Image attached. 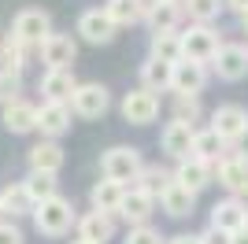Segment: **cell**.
<instances>
[{
  "label": "cell",
  "instance_id": "cell-5",
  "mask_svg": "<svg viewBox=\"0 0 248 244\" xmlns=\"http://www.w3.org/2000/svg\"><path fill=\"white\" fill-rule=\"evenodd\" d=\"M182 37V60H197V63H211V56L218 52V33L211 26H193L189 33H178Z\"/></svg>",
  "mask_w": 248,
  "mask_h": 244
},
{
  "label": "cell",
  "instance_id": "cell-25",
  "mask_svg": "<svg viewBox=\"0 0 248 244\" xmlns=\"http://www.w3.org/2000/svg\"><path fill=\"white\" fill-rule=\"evenodd\" d=\"M0 203H4V214H11V218H19V214H33V200L30 193H26V185H8L4 193H0Z\"/></svg>",
  "mask_w": 248,
  "mask_h": 244
},
{
  "label": "cell",
  "instance_id": "cell-28",
  "mask_svg": "<svg viewBox=\"0 0 248 244\" xmlns=\"http://www.w3.org/2000/svg\"><path fill=\"white\" fill-rule=\"evenodd\" d=\"M148 22H152V33H163V30H174L178 26V19H182V4H155L152 11L145 15Z\"/></svg>",
  "mask_w": 248,
  "mask_h": 244
},
{
  "label": "cell",
  "instance_id": "cell-34",
  "mask_svg": "<svg viewBox=\"0 0 248 244\" xmlns=\"http://www.w3.org/2000/svg\"><path fill=\"white\" fill-rule=\"evenodd\" d=\"M200 115V104H197V96H178V104H174V119L178 122H189L193 126V119Z\"/></svg>",
  "mask_w": 248,
  "mask_h": 244
},
{
  "label": "cell",
  "instance_id": "cell-3",
  "mask_svg": "<svg viewBox=\"0 0 248 244\" xmlns=\"http://www.w3.org/2000/svg\"><path fill=\"white\" fill-rule=\"evenodd\" d=\"M48 33H52V19H48V11H41V8H22L15 15V22H11V37L22 41V45H33V48Z\"/></svg>",
  "mask_w": 248,
  "mask_h": 244
},
{
  "label": "cell",
  "instance_id": "cell-20",
  "mask_svg": "<svg viewBox=\"0 0 248 244\" xmlns=\"http://www.w3.org/2000/svg\"><path fill=\"white\" fill-rule=\"evenodd\" d=\"M115 233V222H111V214H104V211H89L78 222V237L89 244H104V241H111Z\"/></svg>",
  "mask_w": 248,
  "mask_h": 244
},
{
  "label": "cell",
  "instance_id": "cell-45",
  "mask_svg": "<svg viewBox=\"0 0 248 244\" xmlns=\"http://www.w3.org/2000/svg\"><path fill=\"white\" fill-rule=\"evenodd\" d=\"M0 214H4V203H0Z\"/></svg>",
  "mask_w": 248,
  "mask_h": 244
},
{
  "label": "cell",
  "instance_id": "cell-14",
  "mask_svg": "<svg viewBox=\"0 0 248 244\" xmlns=\"http://www.w3.org/2000/svg\"><path fill=\"white\" fill-rule=\"evenodd\" d=\"M174 182H182L186 189L200 193L204 185H211V163H207V159H200V155H186V159H178Z\"/></svg>",
  "mask_w": 248,
  "mask_h": 244
},
{
  "label": "cell",
  "instance_id": "cell-40",
  "mask_svg": "<svg viewBox=\"0 0 248 244\" xmlns=\"http://www.w3.org/2000/svg\"><path fill=\"white\" fill-rule=\"evenodd\" d=\"M230 244H248V229H237V233H233V241Z\"/></svg>",
  "mask_w": 248,
  "mask_h": 244
},
{
  "label": "cell",
  "instance_id": "cell-15",
  "mask_svg": "<svg viewBox=\"0 0 248 244\" xmlns=\"http://www.w3.org/2000/svg\"><path fill=\"white\" fill-rule=\"evenodd\" d=\"M123 196H126V185L123 182H111V178H104L89 189V203H93V211H104V214H119L123 207Z\"/></svg>",
  "mask_w": 248,
  "mask_h": 244
},
{
  "label": "cell",
  "instance_id": "cell-13",
  "mask_svg": "<svg viewBox=\"0 0 248 244\" xmlns=\"http://www.w3.org/2000/svg\"><path fill=\"white\" fill-rule=\"evenodd\" d=\"M159 203H163V211H167V214L186 218V214H193V207H197V193L170 178V182H167V189L159 193Z\"/></svg>",
  "mask_w": 248,
  "mask_h": 244
},
{
  "label": "cell",
  "instance_id": "cell-24",
  "mask_svg": "<svg viewBox=\"0 0 248 244\" xmlns=\"http://www.w3.org/2000/svg\"><path fill=\"white\" fill-rule=\"evenodd\" d=\"M74 89H78V81H74V74L71 71H48L41 78V92L48 96V100H71L74 96Z\"/></svg>",
  "mask_w": 248,
  "mask_h": 244
},
{
  "label": "cell",
  "instance_id": "cell-43",
  "mask_svg": "<svg viewBox=\"0 0 248 244\" xmlns=\"http://www.w3.org/2000/svg\"><path fill=\"white\" fill-rule=\"evenodd\" d=\"M74 244H89V241H82V237H78V241H74Z\"/></svg>",
  "mask_w": 248,
  "mask_h": 244
},
{
  "label": "cell",
  "instance_id": "cell-32",
  "mask_svg": "<svg viewBox=\"0 0 248 244\" xmlns=\"http://www.w3.org/2000/svg\"><path fill=\"white\" fill-rule=\"evenodd\" d=\"M186 11H189V19H197V22H211L218 19V11H222V0H186Z\"/></svg>",
  "mask_w": 248,
  "mask_h": 244
},
{
  "label": "cell",
  "instance_id": "cell-44",
  "mask_svg": "<svg viewBox=\"0 0 248 244\" xmlns=\"http://www.w3.org/2000/svg\"><path fill=\"white\" fill-rule=\"evenodd\" d=\"M163 4H178V0H163Z\"/></svg>",
  "mask_w": 248,
  "mask_h": 244
},
{
  "label": "cell",
  "instance_id": "cell-16",
  "mask_svg": "<svg viewBox=\"0 0 248 244\" xmlns=\"http://www.w3.org/2000/svg\"><path fill=\"white\" fill-rule=\"evenodd\" d=\"M152 207H155V196L152 193H145V189H126L119 214H123L126 222H134V226H145L148 214H152Z\"/></svg>",
  "mask_w": 248,
  "mask_h": 244
},
{
  "label": "cell",
  "instance_id": "cell-12",
  "mask_svg": "<svg viewBox=\"0 0 248 244\" xmlns=\"http://www.w3.org/2000/svg\"><path fill=\"white\" fill-rule=\"evenodd\" d=\"M211 130H215L222 141H237L241 133L248 130V115H245V107H237V104L218 107V111L211 115Z\"/></svg>",
  "mask_w": 248,
  "mask_h": 244
},
{
  "label": "cell",
  "instance_id": "cell-2",
  "mask_svg": "<svg viewBox=\"0 0 248 244\" xmlns=\"http://www.w3.org/2000/svg\"><path fill=\"white\" fill-rule=\"evenodd\" d=\"M100 170L104 178H111V182H137L141 178V170H145V163H141V152L137 148H126V144H119V148H108L100 159Z\"/></svg>",
  "mask_w": 248,
  "mask_h": 244
},
{
  "label": "cell",
  "instance_id": "cell-26",
  "mask_svg": "<svg viewBox=\"0 0 248 244\" xmlns=\"http://www.w3.org/2000/svg\"><path fill=\"white\" fill-rule=\"evenodd\" d=\"M152 56L163 63H178L182 60V37L174 30H163V33H152Z\"/></svg>",
  "mask_w": 248,
  "mask_h": 244
},
{
  "label": "cell",
  "instance_id": "cell-8",
  "mask_svg": "<svg viewBox=\"0 0 248 244\" xmlns=\"http://www.w3.org/2000/svg\"><path fill=\"white\" fill-rule=\"evenodd\" d=\"M155 115H159V96L148 89H134L126 92L123 100V119L134 122V126H148V122H155Z\"/></svg>",
  "mask_w": 248,
  "mask_h": 244
},
{
  "label": "cell",
  "instance_id": "cell-22",
  "mask_svg": "<svg viewBox=\"0 0 248 244\" xmlns=\"http://www.w3.org/2000/svg\"><path fill=\"white\" fill-rule=\"evenodd\" d=\"M170 71H174V63H163V60H155V56H148L141 63V89H148V92L170 89Z\"/></svg>",
  "mask_w": 248,
  "mask_h": 244
},
{
  "label": "cell",
  "instance_id": "cell-29",
  "mask_svg": "<svg viewBox=\"0 0 248 244\" xmlns=\"http://www.w3.org/2000/svg\"><path fill=\"white\" fill-rule=\"evenodd\" d=\"M22 185H26V193H30V200H33V203H41V200H48V196H56V174L30 170Z\"/></svg>",
  "mask_w": 248,
  "mask_h": 244
},
{
  "label": "cell",
  "instance_id": "cell-46",
  "mask_svg": "<svg viewBox=\"0 0 248 244\" xmlns=\"http://www.w3.org/2000/svg\"><path fill=\"white\" fill-rule=\"evenodd\" d=\"M245 229H248V222H245Z\"/></svg>",
  "mask_w": 248,
  "mask_h": 244
},
{
  "label": "cell",
  "instance_id": "cell-7",
  "mask_svg": "<svg viewBox=\"0 0 248 244\" xmlns=\"http://www.w3.org/2000/svg\"><path fill=\"white\" fill-rule=\"evenodd\" d=\"M204 81H207V67L197 60H178L174 71H170V89L178 96H197L204 89Z\"/></svg>",
  "mask_w": 248,
  "mask_h": 244
},
{
  "label": "cell",
  "instance_id": "cell-11",
  "mask_svg": "<svg viewBox=\"0 0 248 244\" xmlns=\"http://www.w3.org/2000/svg\"><path fill=\"white\" fill-rule=\"evenodd\" d=\"M211 63H215L218 78L237 81V78L248 74V48H241V45H218V52L211 56Z\"/></svg>",
  "mask_w": 248,
  "mask_h": 244
},
{
  "label": "cell",
  "instance_id": "cell-35",
  "mask_svg": "<svg viewBox=\"0 0 248 244\" xmlns=\"http://www.w3.org/2000/svg\"><path fill=\"white\" fill-rule=\"evenodd\" d=\"M0 100L4 104L19 100V74L15 71H0Z\"/></svg>",
  "mask_w": 248,
  "mask_h": 244
},
{
  "label": "cell",
  "instance_id": "cell-23",
  "mask_svg": "<svg viewBox=\"0 0 248 244\" xmlns=\"http://www.w3.org/2000/svg\"><path fill=\"white\" fill-rule=\"evenodd\" d=\"M218 182L226 185L230 193H248V159H241V155L222 159L218 163Z\"/></svg>",
  "mask_w": 248,
  "mask_h": 244
},
{
  "label": "cell",
  "instance_id": "cell-10",
  "mask_svg": "<svg viewBox=\"0 0 248 244\" xmlns=\"http://www.w3.org/2000/svg\"><path fill=\"white\" fill-rule=\"evenodd\" d=\"M115 26L111 22V15L104 8H93V11H82V19H78V33H82L89 45H108V41L115 37Z\"/></svg>",
  "mask_w": 248,
  "mask_h": 244
},
{
  "label": "cell",
  "instance_id": "cell-30",
  "mask_svg": "<svg viewBox=\"0 0 248 244\" xmlns=\"http://www.w3.org/2000/svg\"><path fill=\"white\" fill-rule=\"evenodd\" d=\"M33 52H37L33 45H22V41H15V37L8 33V41H4V60H8V71H15V74H19L22 67L30 63V56H33Z\"/></svg>",
  "mask_w": 248,
  "mask_h": 244
},
{
  "label": "cell",
  "instance_id": "cell-9",
  "mask_svg": "<svg viewBox=\"0 0 248 244\" xmlns=\"http://www.w3.org/2000/svg\"><path fill=\"white\" fill-rule=\"evenodd\" d=\"M37 130H41L48 141L63 137V133L71 130V107L63 100H45L41 107H37Z\"/></svg>",
  "mask_w": 248,
  "mask_h": 244
},
{
  "label": "cell",
  "instance_id": "cell-31",
  "mask_svg": "<svg viewBox=\"0 0 248 244\" xmlns=\"http://www.w3.org/2000/svg\"><path fill=\"white\" fill-rule=\"evenodd\" d=\"M222 137H218L215 130H204V133H197V137H193V155H200V159H218V152H222Z\"/></svg>",
  "mask_w": 248,
  "mask_h": 244
},
{
  "label": "cell",
  "instance_id": "cell-41",
  "mask_svg": "<svg viewBox=\"0 0 248 244\" xmlns=\"http://www.w3.org/2000/svg\"><path fill=\"white\" fill-rule=\"evenodd\" d=\"M226 4H230L233 11H248V0H226Z\"/></svg>",
  "mask_w": 248,
  "mask_h": 244
},
{
  "label": "cell",
  "instance_id": "cell-21",
  "mask_svg": "<svg viewBox=\"0 0 248 244\" xmlns=\"http://www.w3.org/2000/svg\"><path fill=\"white\" fill-rule=\"evenodd\" d=\"M30 170H41V174H60L63 167V148L56 141H41V144H33L30 148Z\"/></svg>",
  "mask_w": 248,
  "mask_h": 244
},
{
  "label": "cell",
  "instance_id": "cell-4",
  "mask_svg": "<svg viewBox=\"0 0 248 244\" xmlns=\"http://www.w3.org/2000/svg\"><path fill=\"white\" fill-rule=\"evenodd\" d=\"M37 52H41V60L48 63V71H71L74 56H78V45H74L71 33H56L52 30L48 37L37 45Z\"/></svg>",
  "mask_w": 248,
  "mask_h": 244
},
{
  "label": "cell",
  "instance_id": "cell-27",
  "mask_svg": "<svg viewBox=\"0 0 248 244\" xmlns=\"http://www.w3.org/2000/svg\"><path fill=\"white\" fill-rule=\"evenodd\" d=\"M104 11L111 15L115 26H130V22L145 19V11H141V0H108V4H104Z\"/></svg>",
  "mask_w": 248,
  "mask_h": 244
},
{
  "label": "cell",
  "instance_id": "cell-6",
  "mask_svg": "<svg viewBox=\"0 0 248 244\" xmlns=\"http://www.w3.org/2000/svg\"><path fill=\"white\" fill-rule=\"evenodd\" d=\"M108 104H111V96H108V89H104V85H96V81L78 85V89H74V96H71L74 115H82V119H100V115L108 111Z\"/></svg>",
  "mask_w": 248,
  "mask_h": 244
},
{
  "label": "cell",
  "instance_id": "cell-18",
  "mask_svg": "<svg viewBox=\"0 0 248 244\" xmlns=\"http://www.w3.org/2000/svg\"><path fill=\"white\" fill-rule=\"evenodd\" d=\"M248 222V211L241 200H222L211 207V226L215 229H226V233H237V229H245Z\"/></svg>",
  "mask_w": 248,
  "mask_h": 244
},
{
  "label": "cell",
  "instance_id": "cell-42",
  "mask_svg": "<svg viewBox=\"0 0 248 244\" xmlns=\"http://www.w3.org/2000/svg\"><path fill=\"white\" fill-rule=\"evenodd\" d=\"M241 22H245V30H248V11H241Z\"/></svg>",
  "mask_w": 248,
  "mask_h": 244
},
{
  "label": "cell",
  "instance_id": "cell-38",
  "mask_svg": "<svg viewBox=\"0 0 248 244\" xmlns=\"http://www.w3.org/2000/svg\"><path fill=\"white\" fill-rule=\"evenodd\" d=\"M230 241H233V233H226V229H215V226H211V229L200 237V244H230Z\"/></svg>",
  "mask_w": 248,
  "mask_h": 244
},
{
  "label": "cell",
  "instance_id": "cell-37",
  "mask_svg": "<svg viewBox=\"0 0 248 244\" xmlns=\"http://www.w3.org/2000/svg\"><path fill=\"white\" fill-rule=\"evenodd\" d=\"M0 244H22V233L15 222H0Z\"/></svg>",
  "mask_w": 248,
  "mask_h": 244
},
{
  "label": "cell",
  "instance_id": "cell-19",
  "mask_svg": "<svg viewBox=\"0 0 248 244\" xmlns=\"http://www.w3.org/2000/svg\"><path fill=\"white\" fill-rule=\"evenodd\" d=\"M4 130H8V133H30V130H37V107L26 104V100L4 104Z\"/></svg>",
  "mask_w": 248,
  "mask_h": 244
},
{
  "label": "cell",
  "instance_id": "cell-33",
  "mask_svg": "<svg viewBox=\"0 0 248 244\" xmlns=\"http://www.w3.org/2000/svg\"><path fill=\"white\" fill-rule=\"evenodd\" d=\"M167 182H170V178H167L159 167H145V170H141V185H137V189H145V193L159 196V193L167 189Z\"/></svg>",
  "mask_w": 248,
  "mask_h": 244
},
{
  "label": "cell",
  "instance_id": "cell-36",
  "mask_svg": "<svg viewBox=\"0 0 248 244\" xmlns=\"http://www.w3.org/2000/svg\"><path fill=\"white\" fill-rule=\"evenodd\" d=\"M126 244H163V237L155 233L152 226H134L130 237H126Z\"/></svg>",
  "mask_w": 248,
  "mask_h": 244
},
{
  "label": "cell",
  "instance_id": "cell-17",
  "mask_svg": "<svg viewBox=\"0 0 248 244\" xmlns=\"http://www.w3.org/2000/svg\"><path fill=\"white\" fill-rule=\"evenodd\" d=\"M193 126L189 122H167V130H163V152L167 155H174V159H186L189 152H193Z\"/></svg>",
  "mask_w": 248,
  "mask_h": 244
},
{
  "label": "cell",
  "instance_id": "cell-39",
  "mask_svg": "<svg viewBox=\"0 0 248 244\" xmlns=\"http://www.w3.org/2000/svg\"><path fill=\"white\" fill-rule=\"evenodd\" d=\"M167 244H200V237H189V233H182V237H170Z\"/></svg>",
  "mask_w": 248,
  "mask_h": 244
},
{
  "label": "cell",
  "instance_id": "cell-1",
  "mask_svg": "<svg viewBox=\"0 0 248 244\" xmlns=\"http://www.w3.org/2000/svg\"><path fill=\"white\" fill-rule=\"evenodd\" d=\"M71 222H74V207H71V200H63L60 193L41 200V203H33V226H37V233L63 237L71 229Z\"/></svg>",
  "mask_w": 248,
  "mask_h": 244
}]
</instances>
